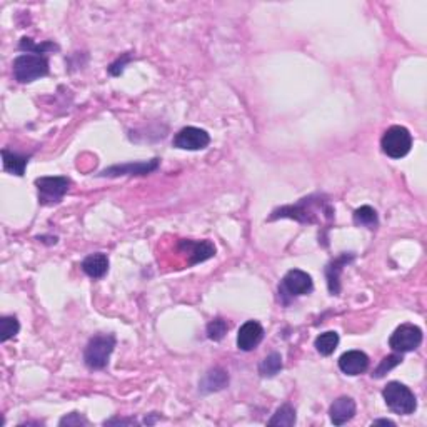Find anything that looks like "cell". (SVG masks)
I'll return each mask as SVG.
<instances>
[{
	"label": "cell",
	"instance_id": "obj_1",
	"mask_svg": "<svg viewBox=\"0 0 427 427\" xmlns=\"http://www.w3.org/2000/svg\"><path fill=\"white\" fill-rule=\"evenodd\" d=\"M332 207L322 195H309L300 199L296 206H284L275 209L269 217V220L275 219H294L300 224H317L321 222L322 216L332 219Z\"/></svg>",
	"mask_w": 427,
	"mask_h": 427
},
{
	"label": "cell",
	"instance_id": "obj_2",
	"mask_svg": "<svg viewBox=\"0 0 427 427\" xmlns=\"http://www.w3.org/2000/svg\"><path fill=\"white\" fill-rule=\"evenodd\" d=\"M114 334H97L89 341L83 351V362L89 369L102 371L106 369L111 354L114 353L115 347Z\"/></svg>",
	"mask_w": 427,
	"mask_h": 427
},
{
	"label": "cell",
	"instance_id": "obj_3",
	"mask_svg": "<svg viewBox=\"0 0 427 427\" xmlns=\"http://www.w3.org/2000/svg\"><path fill=\"white\" fill-rule=\"evenodd\" d=\"M382 397L387 408L399 416H409L417 409V399L414 392L397 380H392L382 389Z\"/></svg>",
	"mask_w": 427,
	"mask_h": 427
},
{
	"label": "cell",
	"instance_id": "obj_4",
	"mask_svg": "<svg viewBox=\"0 0 427 427\" xmlns=\"http://www.w3.org/2000/svg\"><path fill=\"white\" fill-rule=\"evenodd\" d=\"M12 70H14V77L17 82L31 83L49 74V61L45 56L22 54V56H19L14 61Z\"/></svg>",
	"mask_w": 427,
	"mask_h": 427
},
{
	"label": "cell",
	"instance_id": "obj_5",
	"mask_svg": "<svg viewBox=\"0 0 427 427\" xmlns=\"http://www.w3.org/2000/svg\"><path fill=\"white\" fill-rule=\"evenodd\" d=\"M412 134L403 125H392L380 139V149L391 159H403L411 152Z\"/></svg>",
	"mask_w": 427,
	"mask_h": 427
},
{
	"label": "cell",
	"instance_id": "obj_6",
	"mask_svg": "<svg viewBox=\"0 0 427 427\" xmlns=\"http://www.w3.org/2000/svg\"><path fill=\"white\" fill-rule=\"evenodd\" d=\"M314 289L312 277L307 272L300 269H292L289 271L284 279L280 280L279 286V297L284 304H289L296 297L311 294Z\"/></svg>",
	"mask_w": 427,
	"mask_h": 427
},
{
	"label": "cell",
	"instance_id": "obj_7",
	"mask_svg": "<svg viewBox=\"0 0 427 427\" xmlns=\"http://www.w3.org/2000/svg\"><path fill=\"white\" fill-rule=\"evenodd\" d=\"M35 187L39 191V202L42 206L58 204L70 187V179L62 177H39L35 179Z\"/></svg>",
	"mask_w": 427,
	"mask_h": 427
},
{
	"label": "cell",
	"instance_id": "obj_8",
	"mask_svg": "<svg viewBox=\"0 0 427 427\" xmlns=\"http://www.w3.org/2000/svg\"><path fill=\"white\" fill-rule=\"evenodd\" d=\"M422 344V330L414 324L399 325L391 339H389V347L397 354L412 353Z\"/></svg>",
	"mask_w": 427,
	"mask_h": 427
},
{
	"label": "cell",
	"instance_id": "obj_9",
	"mask_svg": "<svg viewBox=\"0 0 427 427\" xmlns=\"http://www.w3.org/2000/svg\"><path fill=\"white\" fill-rule=\"evenodd\" d=\"M211 144V136L199 127H184L174 136L172 145L181 150H204Z\"/></svg>",
	"mask_w": 427,
	"mask_h": 427
},
{
	"label": "cell",
	"instance_id": "obj_10",
	"mask_svg": "<svg viewBox=\"0 0 427 427\" xmlns=\"http://www.w3.org/2000/svg\"><path fill=\"white\" fill-rule=\"evenodd\" d=\"M161 161L152 159V161H142V162H129V164H117L104 169L99 174V177H122V175H147L154 170L159 169Z\"/></svg>",
	"mask_w": 427,
	"mask_h": 427
},
{
	"label": "cell",
	"instance_id": "obj_11",
	"mask_svg": "<svg viewBox=\"0 0 427 427\" xmlns=\"http://www.w3.org/2000/svg\"><path fill=\"white\" fill-rule=\"evenodd\" d=\"M179 250L189 257L187 264L195 266V264L206 262L216 255V245L211 241H179Z\"/></svg>",
	"mask_w": 427,
	"mask_h": 427
},
{
	"label": "cell",
	"instance_id": "obj_12",
	"mask_svg": "<svg viewBox=\"0 0 427 427\" xmlns=\"http://www.w3.org/2000/svg\"><path fill=\"white\" fill-rule=\"evenodd\" d=\"M264 328L257 321H247L237 332V347L244 353H250L262 342Z\"/></svg>",
	"mask_w": 427,
	"mask_h": 427
},
{
	"label": "cell",
	"instance_id": "obj_13",
	"mask_svg": "<svg viewBox=\"0 0 427 427\" xmlns=\"http://www.w3.org/2000/svg\"><path fill=\"white\" fill-rule=\"evenodd\" d=\"M339 369L346 376H361L369 369V357L362 351H347L339 357Z\"/></svg>",
	"mask_w": 427,
	"mask_h": 427
},
{
	"label": "cell",
	"instance_id": "obj_14",
	"mask_svg": "<svg viewBox=\"0 0 427 427\" xmlns=\"http://www.w3.org/2000/svg\"><path fill=\"white\" fill-rule=\"evenodd\" d=\"M355 255L353 252H344L341 254L339 257L334 259V261L329 262V266L325 267V277H328V287L329 292L332 296H337L341 292V272L344 271V267L349 262L354 261Z\"/></svg>",
	"mask_w": 427,
	"mask_h": 427
},
{
	"label": "cell",
	"instance_id": "obj_15",
	"mask_svg": "<svg viewBox=\"0 0 427 427\" xmlns=\"http://www.w3.org/2000/svg\"><path fill=\"white\" fill-rule=\"evenodd\" d=\"M355 401L353 397L341 396L330 404L329 408V417L334 426H344L355 416Z\"/></svg>",
	"mask_w": 427,
	"mask_h": 427
},
{
	"label": "cell",
	"instance_id": "obj_16",
	"mask_svg": "<svg viewBox=\"0 0 427 427\" xmlns=\"http://www.w3.org/2000/svg\"><path fill=\"white\" fill-rule=\"evenodd\" d=\"M229 386V374L220 367H214L207 371L202 380H200L199 389L204 394H211V392H219L222 389Z\"/></svg>",
	"mask_w": 427,
	"mask_h": 427
},
{
	"label": "cell",
	"instance_id": "obj_17",
	"mask_svg": "<svg viewBox=\"0 0 427 427\" xmlns=\"http://www.w3.org/2000/svg\"><path fill=\"white\" fill-rule=\"evenodd\" d=\"M82 271L92 279H102L108 272V257L104 252L87 255L81 264Z\"/></svg>",
	"mask_w": 427,
	"mask_h": 427
},
{
	"label": "cell",
	"instance_id": "obj_18",
	"mask_svg": "<svg viewBox=\"0 0 427 427\" xmlns=\"http://www.w3.org/2000/svg\"><path fill=\"white\" fill-rule=\"evenodd\" d=\"M2 159H3V170H6V172L15 174L19 175V177H22L25 172V167L29 164V156H22V154L10 152L8 149H3Z\"/></svg>",
	"mask_w": 427,
	"mask_h": 427
},
{
	"label": "cell",
	"instance_id": "obj_19",
	"mask_svg": "<svg viewBox=\"0 0 427 427\" xmlns=\"http://www.w3.org/2000/svg\"><path fill=\"white\" fill-rule=\"evenodd\" d=\"M339 346V334L336 330H328V332H322L317 336L316 342H314V347L321 355H332L334 351L337 349Z\"/></svg>",
	"mask_w": 427,
	"mask_h": 427
},
{
	"label": "cell",
	"instance_id": "obj_20",
	"mask_svg": "<svg viewBox=\"0 0 427 427\" xmlns=\"http://www.w3.org/2000/svg\"><path fill=\"white\" fill-rule=\"evenodd\" d=\"M353 220L355 225H361V227H367V229H376L379 225L378 211L371 206H362L355 209Z\"/></svg>",
	"mask_w": 427,
	"mask_h": 427
},
{
	"label": "cell",
	"instance_id": "obj_21",
	"mask_svg": "<svg viewBox=\"0 0 427 427\" xmlns=\"http://www.w3.org/2000/svg\"><path fill=\"white\" fill-rule=\"evenodd\" d=\"M282 357H280L279 353H272L264 357L261 364H259V374L262 378H274L277 376L280 371H282Z\"/></svg>",
	"mask_w": 427,
	"mask_h": 427
},
{
	"label": "cell",
	"instance_id": "obj_22",
	"mask_svg": "<svg viewBox=\"0 0 427 427\" xmlns=\"http://www.w3.org/2000/svg\"><path fill=\"white\" fill-rule=\"evenodd\" d=\"M296 421H297L296 409L292 408L291 404L286 403V404L280 405L277 411L274 412V416L271 417L267 424H269V426H286V427H291V426L296 424Z\"/></svg>",
	"mask_w": 427,
	"mask_h": 427
},
{
	"label": "cell",
	"instance_id": "obj_23",
	"mask_svg": "<svg viewBox=\"0 0 427 427\" xmlns=\"http://www.w3.org/2000/svg\"><path fill=\"white\" fill-rule=\"evenodd\" d=\"M20 330V324L15 316H3L0 319V341L7 342L15 337Z\"/></svg>",
	"mask_w": 427,
	"mask_h": 427
},
{
	"label": "cell",
	"instance_id": "obj_24",
	"mask_svg": "<svg viewBox=\"0 0 427 427\" xmlns=\"http://www.w3.org/2000/svg\"><path fill=\"white\" fill-rule=\"evenodd\" d=\"M399 364H403V354L394 353V354L387 355V357H384L382 361L379 362V366L376 367V371L372 372V378H374V379H382L389 371H392V369H394V367L399 366Z\"/></svg>",
	"mask_w": 427,
	"mask_h": 427
},
{
	"label": "cell",
	"instance_id": "obj_25",
	"mask_svg": "<svg viewBox=\"0 0 427 427\" xmlns=\"http://www.w3.org/2000/svg\"><path fill=\"white\" fill-rule=\"evenodd\" d=\"M227 330H229L227 321H224L222 317H217V319H214L207 324V337L214 342H219L225 337Z\"/></svg>",
	"mask_w": 427,
	"mask_h": 427
},
{
	"label": "cell",
	"instance_id": "obj_26",
	"mask_svg": "<svg viewBox=\"0 0 427 427\" xmlns=\"http://www.w3.org/2000/svg\"><path fill=\"white\" fill-rule=\"evenodd\" d=\"M20 50H27V54H37V56H44L49 50H58V47L52 42H44V44H33L32 39L24 37L19 44Z\"/></svg>",
	"mask_w": 427,
	"mask_h": 427
},
{
	"label": "cell",
	"instance_id": "obj_27",
	"mask_svg": "<svg viewBox=\"0 0 427 427\" xmlns=\"http://www.w3.org/2000/svg\"><path fill=\"white\" fill-rule=\"evenodd\" d=\"M58 426H89V419L81 412H70L58 421Z\"/></svg>",
	"mask_w": 427,
	"mask_h": 427
},
{
	"label": "cell",
	"instance_id": "obj_28",
	"mask_svg": "<svg viewBox=\"0 0 427 427\" xmlns=\"http://www.w3.org/2000/svg\"><path fill=\"white\" fill-rule=\"evenodd\" d=\"M127 62H131V56H129V54H124L122 58H117L114 64H111V67H108V74L115 75V77L117 75H120L124 72Z\"/></svg>",
	"mask_w": 427,
	"mask_h": 427
},
{
	"label": "cell",
	"instance_id": "obj_29",
	"mask_svg": "<svg viewBox=\"0 0 427 427\" xmlns=\"http://www.w3.org/2000/svg\"><path fill=\"white\" fill-rule=\"evenodd\" d=\"M139 424L136 419H120V417H114V419H108L104 422V426H136Z\"/></svg>",
	"mask_w": 427,
	"mask_h": 427
},
{
	"label": "cell",
	"instance_id": "obj_30",
	"mask_svg": "<svg viewBox=\"0 0 427 427\" xmlns=\"http://www.w3.org/2000/svg\"><path fill=\"white\" fill-rule=\"evenodd\" d=\"M379 424H382V426H396V422L391 421V419H378V421L372 422V426H379Z\"/></svg>",
	"mask_w": 427,
	"mask_h": 427
}]
</instances>
